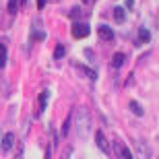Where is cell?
<instances>
[{"instance_id": "obj_1", "label": "cell", "mask_w": 159, "mask_h": 159, "mask_svg": "<svg viewBox=\"0 0 159 159\" xmlns=\"http://www.w3.org/2000/svg\"><path fill=\"white\" fill-rule=\"evenodd\" d=\"M75 126H77V136L81 141L87 139V134L91 132V114L87 107H79L75 114Z\"/></svg>"}, {"instance_id": "obj_19", "label": "cell", "mask_w": 159, "mask_h": 159, "mask_svg": "<svg viewBox=\"0 0 159 159\" xmlns=\"http://www.w3.org/2000/svg\"><path fill=\"white\" fill-rule=\"evenodd\" d=\"M81 2H83V4H87V6H91V4L95 2V0H81Z\"/></svg>"}, {"instance_id": "obj_13", "label": "cell", "mask_w": 159, "mask_h": 159, "mask_svg": "<svg viewBox=\"0 0 159 159\" xmlns=\"http://www.w3.org/2000/svg\"><path fill=\"white\" fill-rule=\"evenodd\" d=\"M124 149H126V147H124V143L120 141V139H118V141H114V151H116L118 157H122V155H124Z\"/></svg>"}, {"instance_id": "obj_10", "label": "cell", "mask_w": 159, "mask_h": 159, "mask_svg": "<svg viewBox=\"0 0 159 159\" xmlns=\"http://www.w3.org/2000/svg\"><path fill=\"white\" fill-rule=\"evenodd\" d=\"M19 6H21V0H8V4H6L8 15H15V12L19 11Z\"/></svg>"}, {"instance_id": "obj_11", "label": "cell", "mask_w": 159, "mask_h": 159, "mask_svg": "<svg viewBox=\"0 0 159 159\" xmlns=\"http://www.w3.org/2000/svg\"><path fill=\"white\" fill-rule=\"evenodd\" d=\"M64 54H66V46H64V43H58V46H56V50H54V60L64 58Z\"/></svg>"}, {"instance_id": "obj_5", "label": "cell", "mask_w": 159, "mask_h": 159, "mask_svg": "<svg viewBox=\"0 0 159 159\" xmlns=\"http://www.w3.org/2000/svg\"><path fill=\"white\" fill-rule=\"evenodd\" d=\"M110 64H112L114 70H120V68L126 64V54H124V52H116L112 56V62H110Z\"/></svg>"}, {"instance_id": "obj_15", "label": "cell", "mask_w": 159, "mask_h": 159, "mask_svg": "<svg viewBox=\"0 0 159 159\" xmlns=\"http://www.w3.org/2000/svg\"><path fill=\"white\" fill-rule=\"evenodd\" d=\"M6 64V48H4V43L0 41V66H4Z\"/></svg>"}, {"instance_id": "obj_7", "label": "cell", "mask_w": 159, "mask_h": 159, "mask_svg": "<svg viewBox=\"0 0 159 159\" xmlns=\"http://www.w3.org/2000/svg\"><path fill=\"white\" fill-rule=\"evenodd\" d=\"M134 145H136V153L141 155V157H151V155H153V151L149 149V145L145 141H136Z\"/></svg>"}, {"instance_id": "obj_14", "label": "cell", "mask_w": 159, "mask_h": 159, "mask_svg": "<svg viewBox=\"0 0 159 159\" xmlns=\"http://www.w3.org/2000/svg\"><path fill=\"white\" fill-rule=\"evenodd\" d=\"M130 110H132V114H136V116H143V107L139 106V103H136V101H130Z\"/></svg>"}, {"instance_id": "obj_9", "label": "cell", "mask_w": 159, "mask_h": 159, "mask_svg": "<svg viewBox=\"0 0 159 159\" xmlns=\"http://www.w3.org/2000/svg\"><path fill=\"white\" fill-rule=\"evenodd\" d=\"M149 41H151V33H149V29L141 27V29H139V39H136V46H143V43H149Z\"/></svg>"}, {"instance_id": "obj_12", "label": "cell", "mask_w": 159, "mask_h": 159, "mask_svg": "<svg viewBox=\"0 0 159 159\" xmlns=\"http://www.w3.org/2000/svg\"><path fill=\"white\" fill-rule=\"evenodd\" d=\"M114 19H116L118 23H124V19H126V12H124L122 6H116V8H114Z\"/></svg>"}, {"instance_id": "obj_3", "label": "cell", "mask_w": 159, "mask_h": 159, "mask_svg": "<svg viewBox=\"0 0 159 159\" xmlns=\"http://www.w3.org/2000/svg\"><path fill=\"white\" fill-rule=\"evenodd\" d=\"M15 141H17L15 134H12V132H6V134L2 136V141H0V151H2V153H8L12 149V145H15Z\"/></svg>"}, {"instance_id": "obj_18", "label": "cell", "mask_w": 159, "mask_h": 159, "mask_svg": "<svg viewBox=\"0 0 159 159\" xmlns=\"http://www.w3.org/2000/svg\"><path fill=\"white\" fill-rule=\"evenodd\" d=\"M134 6V0H126V8H132Z\"/></svg>"}, {"instance_id": "obj_8", "label": "cell", "mask_w": 159, "mask_h": 159, "mask_svg": "<svg viewBox=\"0 0 159 159\" xmlns=\"http://www.w3.org/2000/svg\"><path fill=\"white\" fill-rule=\"evenodd\" d=\"M99 37H101L103 41H107V43H112L116 35H114V31L110 29L107 25H101V27H99Z\"/></svg>"}, {"instance_id": "obj_2", "label": "cell", "mask_w": 159, "mask_h": 159, "mask_svg": "<svg viewBox=\"0 0 159 159\" xmlns=\"http://www.w3.org/2000/svg\"><path fill=\"white\" fill-rule=\"evenodd\" d=\"M89 33H91V27H89V23L77 21V23L72 25V37H77V39H83V37H87Z\"/></svg>"}, {"instance_id": "obj_4", "label": "cell", "mask_w": 159, "mask_h": 159, "mask_svg": "<svg viewBox=\"0 0 159 159\" xmlns=\"http://www.w3.org/2000/svg\"><path fill=\"white\" fill-rule=\"evenodd\" d=\"M95 143H97V149H99V151L110 155V147H107V141H106V136H103V130H97V132H95Z\"/></svg>"}, {"instance_id": "obj_16", "label": "cell", "mask_w": 159, "mask_h": 159, "mask_svg": "<svg viewBox=\"0 0 159 159\" xmlns=\"http://www.w3.org/2000/svg\"><path fill=\"white\" fill-rule=\"evenodd\" d=\"M83 12H85V11H81V6H72V8H70V17L72 19H79Z\"/></svg>"}, {"instance_id": "obj_6", "label": "cell", "mask_w": 159, "mask_h": 159, "mask_svg": "<svg viewBox=\"0 0 159 159\" xmlns=\"http://www.w3.org/2000/svg\"><path fill=\"white\" fill-rule=\"evenodd\" d=\"M48 97H50V91H48V89H43V91L39 93V107H37V112H35V116H37V118H41V114L46 112Z\"/></svg>"}, {"instance_id": "obj_17", "label": "cell", "mask_w": 159, "mask_h": 159, "mask_svg": "<svg viewBox=\"0 0 159 159\" xmlns=\"http://www.w3.org/2000/svg\"><path fill=\"white\" fill-rule=\"evenodd\" d=\"M68 126H70V118H66V122H64V128H62V134H68Z\"/></svg>"}]
</instances>
